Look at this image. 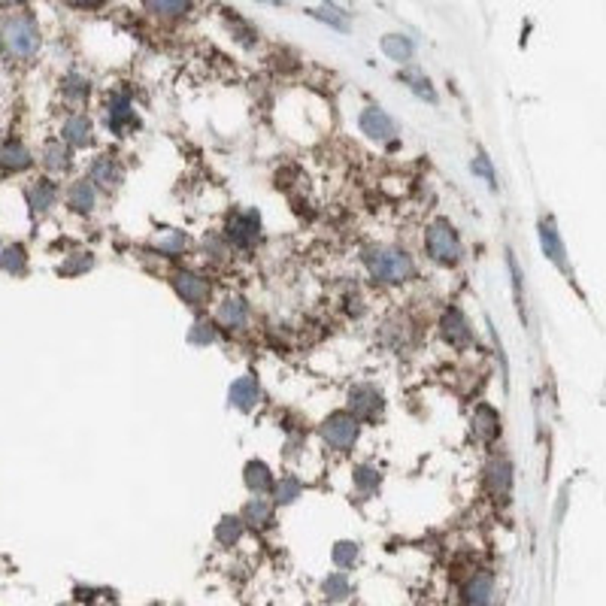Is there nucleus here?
I'll list each match as a JSON object with an SVG mask.
<instances>
[{"label": "nucleus", "mask_w": 606, "mask_h": 606, "mask_svg": "<svg viewBox=\"0 0 606 606\" xmlns=\"http://www.w3.org/2000/svg\"><path fill=\"white\" fill-rule=\"evenodd\" d=\"M0 43H4L6 55L16 58V61H31L40 49V31L37 21L25 12L19 16H10L4 21V31H0Z\"/></svg>", "instance_id": "1"}, {"label": "nucleus", "mask_w": 606, "mask_h": 606, "mask_svg": "<svg viewBox=\"0 0 606 606\" xmlns=\"http://www.w3.org/2000/svg\"><path fill=\"white\" fill-rule=\"evenodd\" d=\"M367 270L373 273V279L379 283H403L413 276V258L407 252L398 249H370L364 255Z\"/></svg>", "instance_id": "2"}, {"label": "nucleus", "mask_w": 606, "mask_h": 606, "mask_svg": "<svg viewBox=\"0 0 606 606\" xmlns=\"http://www.w3.org/2000/svg\"><path fill=\"white\" fill-rule=\"evenodd\" d=\"M428 252H431V258L439 261V264H454L461 258L458 234L452 230L449 221H437V225H431V230H428Z\"/></svg>", "instance_id": "3"}, {"label": "nucleus", "mask_w": 606, "mask_h": 606, "mask_svg": "<svg viewBox=\"0 0 606 606\" xmlns=\"http://www.w3.org/2000/svg\"><path fill=\"white\" fill-rule=\"evenodd\" d=\"M358 437V416L355 413H334L324 422V439L334 449H349Z\"/></svg>", "instance_id": "4"}, {"label": "nucleus", "mask_w": 606, "mask_h": 606, "mask_svg": "<svg viewBox=\"0 0 606 606\" xmlns=\"http://www.w3.org/2000/svg\"><path fill=\"white\" fill-rule=\"evenodd\" d=\"M258 228H261V219H258V213H234L228 221V240L234 243V246L240 249H249L252 243L258 240Z\"/></svg>", "instance_id": "5"}, {"label": "nucleus", "mask_w": 606, "mask_h": 606, "mask_svg": "<svg viewBox=\"0 0 606 606\" xmlns=\"http://www.w3.org/2000/svg\"><path fill=\"white\" fill-rule=\"evenodd\" d=\"M361 131H364L367 136H373V140H379V143H388V140L398 136L394 121L388 119L382 110H377V106H373V110H364V115H361Z\"/></svg>", "instance_id": "6"}, {"label": "nucleus", "mask_w": 606, "mask_h": 606, "mask_svg": "<svg viewBox=\"0 0 606 606\" xmlns=\"http://www.w3.org/2000/svg\"><path fill=\"white\" fill-rule=\"evenodd\" d=\"M106 125H110L115 134H121L128 125H134V106H131V97H128L125 91L113 95L110 104H106Z\"/></svg>", "instance_id": "7"}, {"label": "nucleus", "mask_w": 606, "mask_h": 606, "mask_svg": "<svg viewBox=\"0 0 606 606\" xmlns=\"http://www.w3.org/2000/svg\"><path fill=\"white\" fill-rule=\"evenodd\" d=\"M443 334L446 340H449L452 346H458V349H464L467 343H470V328H467V319L461 309H446L443 315Z\"/></svg>", "instance_id": "8"}, {"label": "nucleus", "mask_w": 606, "mask_h": 606, "mask_svg": "<svg viewBox=\"0 0 606 606\" xmlns=\"http://www.w3.org/2000/svg\"><path fill=\"white\" fill-rule=\"evenodd\" d=\"M258 394H261L258 379L255 377H243V379H237L234 385H230L228 398H230V403H234L237 409H252L258 403Z\"/></svg>", "instance_id": "9"}, {"label": "nucleus", "mask_w": 606, "mask_h": 606, "mask_svg": "<svg viewBox=\"0 0 606 606\" xmlns=\"http://www.w3.org/2000/svg\"><path fill=\"white\" fill-rule=\"evenodd\" d=\"M176 291L183 294L191 307H200L209 294V285L200 276H194V273H176Z\"/></svg>", "instance_id": "10"}, {"label": "nucleus", "mask_w": 606, "mask_h": 606, "mask_svg": "<svg viewBox=\"0 0 606 606\" xmlns=\"http://www.w3.org/2000/svg\"><path fill=\"white\" fill-rule=\"evenodd\" d=\"M379 407H382V398H379V392L377 388H370V385H361L352 392V413L361 416V418H373L379 413Z\"/></svg>", "instance_id": "11"}, {"label": "nucleus", "mask_w": 606, "mask_h": 606, "mask_svg": "<svg viewBox=\"0 0 606 606\" xmlns=\"http://www.w3.org/2000/svg\"><path fill=\"white\" fill-rule=\"evenodd\" d=\"M91 183L104 185V189H115V185L121 183V167L110 155H100L97 161L91 164Z\"/></svg>", "instance_id": "12"}, {"label": "nucleus", "mask_w": 606, "mask_h": 606, "mask_svg": "<svg viewBox=\"0 0 606 606\" xmlns=\"http://www.w3.org/2000/svg\"><path fill=\"white\" fill-rule=\"evenodd\" d=\"M540 243H543L546 255H549L555 264H558V267H567V264H564V246H561L558 230H555V221H552V219H543V221H540Z\"/></svg>", "instance_id": "13"}, {"label": "nucleus", "mask_w": 606, "mask_h": 606, "mask_svg": "<svg viewBox=\"0 0 606 606\" xmlns=\"http://www.w3.org/2000/svg\"><path fill=\"white\" fill-rule=\"evenodd\" d=\"M0 164H4V170L19 173V170L31 167V152L21 146L19 140H12V143H6L4 152H0Z\"/></svg>", "instance_id": "14"}, {"label": "nucleus", "mask_w": 606, "mask_h": 606, "mask_svg": "<svg viewBox=\"0 0 606 606\" xmlns=\"http://www.w3.org/2000/svg\"><path fill=\"white\" fill-rule=\"evenodd\" d=\"M64 140L74 143V146H89L91 143V121L85 115H70L64 121Z\"/></svg>", "instance_id": "15"}, {"label": "nucleus", "mask_w": 606, "mask_h": 606, "mask_svg": "<svg viewBox=\"0 0 606 606\" xmlns=\"http://www.w3.org/2000/svg\"><path fill=\"white\" fill-rule=\"evenodd\" d=\"M246 303H243L240 298H225L219 307V322L225 324V328H240V324H246Z\"/></svg>", "instance_id": "16"}, {"label": "nucleus", "mask_w": 606, "mask_h": 606, "mask_svg": "<svg viewBox=\"0 0 606 606\" xmlns=\"http://www.w3.org/2000/svg\"><path fill=\"white\" fill-rule=\"evenodd\" d=\"M473 431H476V437H479V439H494L497 431H501V418H497L494 409L479 407L473 413Z\"/></svg>", "instance_id": "17"}, {"label": "nucleus", "mask_w": 606, "mask_h": 606, "mask_svg": "<svg viewBox=\"0 0 606 606\" xmlns=\"http://www.w3.org/2000/svg\"><path fill=\"white\" fill-rule=\"evenodd\" d=\"M67 200L76 213H91V209H95V185L79 179V183H74V189H70Z\"/></svg>", "instance_id": "18"}, {"label": "nucleus", "mask_w": 606, "mask_h": 606, "mask_svg": "<svg viewBox=\"0 0 606 606\" xmlns=\"http://www.w3.org/2000/svg\"><path fill=\"white\" fill-rule=\"evenodd\" d=\"M467 601L470 603H492L494 601V579L488 573L473 576V582L467 586Z\"/></svg>", "instance_id": "19"}, {"label": "nucleus", "mask_w": 606, "mask_h": 606, "mask_svg": "<svg viewBox=\"0 0 606 606\" xmlns=\"http://www.w3.org/2000/svg\"><path fill=\"white\" fill-rule=\"evenodd\" d=\"M246 486L252 488L255 494H264V492H270V486H273V476L270 470L261 464V461H252V464L246 467Z\"/></svg>", "instance_id": "20"}, {"label": "nucleus", "mask_w": 606, "mask_h": 606, "mask_svg": "<svg viewBox=\"0 0 606 606\" xmlns=\"http://www.w3.org/2000/svg\"><path fill=\"white\" fill-rule=\"evenodd\" d=\"M55 198H58V189L52 183H37L31 191H27V200H31L34 213H46V209L55 204Z\"/></svg>", "instance_id": "21"}, {"label": "nucleus", "mask_w": 606, "mask_h": 606, "mask_svg": "<svg viewBox=\"0 0 606 606\" xmlns=\"http://www.w3.org/2000/svg\"><path fill=\"white\" fill-rule=\"evenodd\" d=\"M382 52L392 58V61H409L413 43L407 37H400V34H388V37H382Z\"/></svg>", "instance_id": "22"}, {"label": "nucleus", "mask_w": 606, "mask_h": 606, "mask_svg": "<svg viewBox=\"0 0 606 606\" xmlns=\"http://www.w3.org/2000/svg\"><path fill=\"white\" fill-rule=\"evenodd\" d=\"M509 482H512V473H509V464L507 461H494L492 467H488V486H492L494 494H509Z\"/></svg>", "instance_id": "23"}, {"label": "nucleus", "mask_w": 606, "mask_h": 606, "mask_svg": "<svg viewBox=\"0 0 606 606\" xmlns=\"http://www.w3.org/2000/svg\"><path fill=\"white\" fill-rule=\"evenodd\" d=\"M146 6H149V12L176 19V16H183V12H189L191 0H146Z\"/></svg>", "instance_id": "24"}, {"label": "nucleus", "mask_w": 606, "mask_h": 606, "mask_svg": "<svg viewBox=\"0 0 606 606\" xmlns=\"http://www.w3.org/2000/svg\"><path fill=\"white\" fill-rule=\"evenodd\" d=\"M43 161H46L49 170H64L70 164V152L61 146V143H46L43 149Z\"/></svg>", "instance_id": "25"}, {"label": "nucleus", "mask_w": 606, "mask_h": 606, "mask_svg": "<svg viewBox=\"0 0 606 606\" xmlns=\"http://www.w3.org/2000/svg\"><path fill=\"white\" fill-rule=\"evenodd\" d=\"M246 518H249L252 524H258V528H270V522H273L270 503H264L261 497H255V501H252L249 507H246Z\"/></svg>", "instance_id": "26"}, {"label": "nucleus", "mask_w": 606, "mask_h": 606, "mask_svg": "<svg viewBox=\"0 0 606 606\" xmlns=\"http://www.w3.org/2000/svg\"><path fill=\"white\" fill-rule=\"evenodd\" d=\"M324 594L330 597V601H346V597L352 594V586H349V579H346L343 573H334V576H328L324 579Z\"/></svg>", "instance_id": "27"}, {"label": "nucleus", "mask_w": 606, "mask_h": 606, "mask_svg": "<svg viewBox=\"0 0 606 606\" xmlns=\"http://www.w3.org/2000/svg\"><path fill=\"white\" fill-rule=\"evenodd\" d=\"M400 79H403V82H409V89H413L418 97H428L431 104H434V100H437L434 89H431V82H428V79H424L422 74H416V70H403Z\"/></svg>", "instance_id": "28"}, {"label": "nucleus", "mask_w": 606, "mask_h": 606, "mask_svg": "<svg viewBox=\"0 0 606 606\" xmlns=\"http://www.w3.org/2000/svg\"><path fill=\"white\" fill-rule=\"evenodd\" d=\"M0 267H4L6 273H16V276H21V273H25V249L10 246L4 255H0Z\"/></svg>", "instance_id": "29"}, {"label": "nucleus", "mask_w": 606, "mask_h": 606, "mask_svg": "<svg viewBox=\"0 0 606 606\" xmlns=\"http://www.w3.org/2000/svg\"><path fill=\"white\" fill-rule=\"evenodd\" d=\"M240 533H243V518H225L219 524V531H215V537H219V543L234 546L240 540Z\"/></svg>", "instance_id": "30"}, {"label": "nucleus", "mask_w": 606, "mask_h": 606, "mask_svg": "<svg viewBox=\"0 0 606 606\" xmlns=\"http://www.w3.org/2000/svg\"><path fill=\"white\" fill-rule=\"evenodd\" d=\"M358 558V546L355 543H337L334 546V564L337 567H352Z\"/></svg>", "instance_id": "31"}, {"label": "nucleus", "mask_w": 606, "mask_h": 606, "mask_svg": "<svg viewBox=\"0 0 606 606\" xmlns=\"http://www.w3.org/2000/svg\"><path fill=\"white\" fill-rule=\"evenodd\" d=\"M298 494H300V482L298 479H291V476H288V479H279V486H276V501L279 503H291Z\"/></svg>", "instance_id": "32"}, {"label": "nucleus", "mask_w": 606, "mask_h": 606, "mask_svg": "<svg viewBox=\"0 0 606 606\" xmlns=\"http://www.w3.org/2000/svg\"><path fill=\"white\" fill-rule=\"evenodd\" d=\"M213 340H215V328H213V324L204 322V319L194 322V328H191V343H200V346H204V343H213Z\"/></svg>", "instance_id": "33"}, {"label": "nucleus", "mask_w": 606, "mask_h": 606, "mask_svg": "<svg viewBox=\"0 0 606 606\" xmlns=\"http://www.w3.org/2000/svg\"><path fill=\"white\" fill-rule=\"evenodd\" d=\"M355 482H358V488L370 492V488H377V486H379V473L373 470V467H361V470L355 473Z\"/></svg>", "instance_id": "34"}, {"label": "nucleus", "mask_w": 606, "mask_h": 606, "mask_svg": "<svg viewBox=\"0 0 606 606\" xmlns=\"http://www.w3.org/2000/svg\"><path fill=\"white\" fill-rule=\"evenodd\" d=\"M64 91H67L70 97H85V95H89V82H85V79H79V76H67V79H64Z\"/></svg>", "instance_id": "35"}, {"label": "nucleus", "mask_w": 606, "mask_h": 606, "mask_svg": "<svg viewBox=\"0 0 606 606\" xmlns=\"http://www.w3.org/2000/svg\"><path fill=\"white\" fill-rule=\"evenodd\" d=\"M183 246H185V237L179 234V230H176V234H167V237H161V240H158V249L170 252V255H173V252H179Z\"/></svg>", "instance_id": "36"}, {"label": "nucleus", "mask_w": 606, "mask_h": 606, "mask_svg": "<svg viewBox=\"0 0 606 606\" xmlns=\"http://www.w3.org/2000/svg\"><path fill=\"white\" fill-rule=\"evenodd\" d=\"M228 25H234V31L240 34V40H243V43H252V40H255V31H252V27H249L243 19L230 16V19H228Z\"/></svg>", "instance_id": "37"}, {"label": "nucleus", "mask_w": 606, "mask_h": 606, "mask_svg": "<svg viewBox=\"0 0 606 606\" xmlns=\"http://www.w3.org/2000/svg\"><path fill=\"white\" fill-rule=\"evenodd\" d=\"M473 173H479V176H486V183L494 189V173H492V167H488V158H486V155H479V158H476V161H473Z\"/></svg>", "instance_id": "38"}, {"label": "nucleus", "mask_w": 606, "mask_h": 606, "mask_svg": "<svg viewBox=\"0 0 606 606\" xmlns=\"http://www.w3.org/2000/svg\"><path fill=\"white\" fill-rule=\"evenodd\" d=\"M313 16L322 19V21H328V25H334V27H340V31H346V19H337L334 10H313Z\"/></svg>", "instance_id": "39"}, {"label": "nucleus", "mask_w": 606, "mask_h": 606, "mask_svg": "<svg viewBox=\"0 0 606 606\" xmlns=\"http://www.w3.org/2000/svg\"><path fill=\"white\" fill-rule=\"evenodd\" d=\"M85 267H91V258L85 255V258H76L74 264H64L61 267V273H79V270H85Z\"/></svg>", "instance_id": "40"}, {"label": "nucleus", "mask_w": 606, "mask_h": 606, "mask_svg": "<svg viewBox=\"0 0 606 606\" xmlns=\"http://www.w3.org/2000/svg\"><path fill=\"white\" fill-rule=\"evenodd\" d=\"M79 6H89V10H95V6H100L104 0H76Z\"/></svg>", "instance_id": "41"}, {"label": "nucleus", "mask_w": 606, "mask_h": 606, "mask_svg": "<svg viewBox=\"0 0 606 606\" xmlns=\"http://www.w3.org/2000/svg\"><path fill=\"white\" fill-rule=\"evenodd\" d=\"M0 4H16V0H0Z\"/></svg>", "instance_id": "42"}, {"label": "nucleus", "mask_w": 606, "mask_h": 606, "mask_svg": "<svg viewBox=\"0 0 606 606\" xmlns=\"http://www.w3.org/2000/svg\"><path fill=\"white\" fill-rule=\"evenodd\" d=\"M264 4H276V0H264Z\"/></svg>", "instance_id": "43"}]
</instances>
